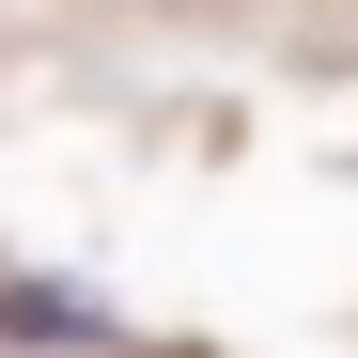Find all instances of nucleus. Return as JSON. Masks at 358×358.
<instances>
[{
    "label": "nucleus",
    "mask_w": 358,
    "mask_h": 358,
    "mask_svg": "<svg viewBox=\"0 0 358 358\" xmlns=\"http://www.w3.org/2000/svg\"><path fill=\"white\" fill-rule=\"evenodd\" d=\"M0 343H109V296H78V280H16V296H0Z\"/></svg>",
    "instance_id": "nucleus-1"
}]
</instances>
